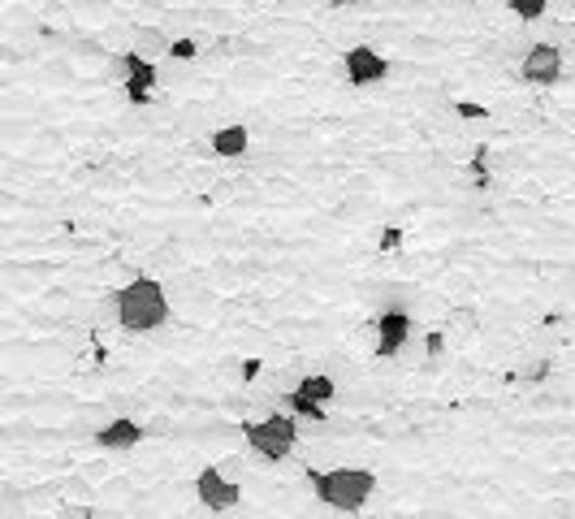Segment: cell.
Listing matches in <instances>:
<instances>
[{
    "instance_id": "7",
    "label": "cell",
    "mask_w": 575,
    "mask_h": 519,
    "mask_svg": "<svg viewBox=\"0 0 575 519\" xmlns=\"http://www.w3.org/2000/svg\"><path fill=\"white\" fill-rule=\"evenodd\" d=\"M195 503L204 506V511H234V506L243 503V485L234 481V476H225L221 468H204L195 476Z\"/></svg>"
},
{
    "instance_id": "1",
    "label": "cell",
    "mask_w": 575,
    "mask_h": 519,
    "mask_svg": "<svg viewBox=\"0 0 575 519\" xmlns=\"http://www.w3.org/2000/svg\"><path fill=\"white\" fill-rule=\"evenodd\" d=\"M113 312L126 334H156L169 324V294L156 277H131L121 291H113Z\"/></svg>"
},
{
    "instance_id": "9",
    "label": "cell",
    "mask_w": 575,
    "mask_h": 519,
    "mask_svg": "<svg viewBox=\"0 0 575 519\" xmlns=\"http://www.w3.org/2000/svg\"><path fill=\"white\" fill-rule=\"evenodd\" d=\"M372 329H377V355L390 359V355H398V351L411 342V329H415V324H411L407 308H390V312H381Z\"/></svg>"
},
{
    "instance_id": "2",
    "label": "cell",
    "mask_w": 575,
    "mask_h": 519,
    "mask_svg": "<svg viewBox=\"0 0 575 519\" xmlns=\"http://www.w3.org/2000/svg\"><path fill=\"white\" fill-rule=\"evenodd\" d=\"M308 485H312L316 503L333 506L342 515H355L377 493V471L372 468H316L308 471Z\"/></svg>"
},
{
    "instance_id": "18",
    "label": "cell",
    "mask_w": 575,
    "mask_h": 519,
    "mask_svg": "<svg viewBox=\"0 0 575 519\" xmlns=\"http://www.w3.org/2000/svg\"><path fill=\"white\" fill-rule=\"evenodd\" d=\"M82 519H91V515H82Z\"/></svg>"
},
{
    "instance_id": "13",
    "label": "cell",
    "mask_w": 575,
    "mask_h": 519,
    "mask_svg": "<svg viewBox=\"0 0 575 519\" xmlns=\"http://www.w3.org/2000/svg\"><path fill=\"white\" fill-rule=\"evenodd\" d=\"M507 9L524 26H532V22H541V17H549V0H507Z\"/></svg>"
},
{
    "instance_id": "3",
    "label": "cell",
    "mask_w": 575,
    "mask_h": 519,
    "mask_svg": "<svg viewBox=\"0 0 575 519\" xmlns=\"http://www.w3.org/2000/svg\"><path fill=\"white\" fill-rule=\"evenodd\" d=\"M243 433H246L251 454H260L264 463H286L298 446V420L290 411H273L264 420H251Z\"/></svg>"
},
{
    "instance_id": "17",
    "label": "cell",
    "mask_w": 575,
    "mask_h": 519,
    "mask_svg": "<svg viewBox=\"0 0 575 519\" xmlns=\"http://www.w3.org/2000/svg\"><path fill=\"white\" fill-rule=\"evenodd\" d=\"M333 5H363V0H333Z\"/></svg>"
},
{
    "instance_id": "16",
    "label": "cell",
    "mask_w": 575,
    "mask_h": 519,
    "mask_svg": "<svg viewBox=\"0 0 575 519\" xmlns=\"http://www.w3.org/2000/svg\"><path fill=\"white\" fill-rule=\"evenodd\" d=\"M0 519H26L22 506H17V498H0Z\"/></svg>"
},
{
    "instance_id": "6",
    "label": "cell",
    "mask_w": 575,
    "mask_h": 519,
    "mask_svg": "<svg viewBox=\"0 0 575 519\" xmlns=\"http://www.w3.org/2000/svg\"><path fill=\"white\" fill-rule=\"evenodd\" d=\"M567 74V57H562L559 44H532V48L524 52V61H519V79L528 82V87H554V82Z\"/></svg>"
},
{
    "instance_id": "11",
    "label": "cell",
    "mask_w": 575,
    "mask_h": 519,
    "mask_svg": "<svg viewBox=\"0 0 575 519\" xmlns=\"http://www.w3.org/2000/svg\"><path fill=\"white\" fill-rule=\"evenodd\" d=\"M246 152H251V130L243 122H230L213 134V156H221V161H243Z\"/></svg>"
},
{
    "instance_id": "4",
    "label": "cell",
    "mask_w": 575,
    "mask_h": 519,
    "mask_svg": "<svg viewBox=\"0 0 575 519\" xmlns=\"http://www.w3.org/2000/svg\"><path fill=\"white\" fill-rule=\"evenodd\" d=\"M333 394H338L333 376L308 373V376H298V386L286 394V407H290L295 420H325V407L333 403Z\"/></svg>"
},
{
    "instance_id": "12",
    "label": "cell",
    "mask_w": 575,
    "mask_h": 519,
    "mask_svg": "<svg viewBox=\"0 0 575 519\" xmlns=\"http://www.w3.org/2000/svg\"><path fill=\"white\" fill-rule=\"evenodd\" d=\"M169 44H173V39H169L161 26H139V35H134V52H143V57H152V61H156V57H164V52H169Z\"/></svg>"
},
{
    "instance_id": "5",
    "label": "cell",
    "mask_w": 575,
    "mask_h": 519,
    "mask_svg": "<svg viewBox=\"0 0 575 519\" xmlns=\"http://www.w3.org/2000/svg\"><path fill=\"white\" fill-rule=\"evenodd\" d=\"M113 69L121 74V82H126V96L134 100V104H148L152 91L161 87V65L152 61V57H143V52H121L113 61Z\"/></svg>"
},
{
    "instance_id": "8",
    "label": "cell",
    "mask_w": 575,
    "mask_h": 519,
    "mask_svg": "<svg viewBox=\"0 0 575 519\" xmlns=\"http://www.w3.org/2000/svg\"><path fill=\"white\" fill-rule=\"evenodd\" d=\"M342 69H346V82H350V87H377V82L390 79V61H385V52L368 48V44L346 48Z\"/></svg>"
},
{
    "instance_id": "10",
    "label": "cell",
    "mask_w": 575,
    "mask_h": 519,
    "mask_svg": "<svg viewBox=\"0 0 575 519\" xmlns=\"http://www.w3.org/2000/svg\"><path fill=\"white\" fill-rule=\"evenodd\" d=\"M143 438H148V433H143V424L131 420V416H117V420H109V424H99V429H96V446H99V450H134Z\"/></svg>"
},
{
    "instance_id": "14",
    "label": "cell",
    "mask_w": 575,
    "mask_h": 519,
    "mask_svg": "<svg viewBox=\"0 0 575 519\" xmlns=\"http://www.w3.org/2000/svg\"><path fill=\"white\" fill-rule=\"evenodd\" d=\"M164 57H173V61H195V57H199V44H195V39H173Z\"/></svg>"
},
{
    "instance_id": "19",
    "label": "cell",
    "mask_w": 575,
    "mask_h": 519,
    "mask_svg": "<svg viewBox=\"0 0 575 519\" xmlns=\"http://www.w3.org/2000/svg\"><path fill=\"white\" fill-rule=\"evenodd\" d=\"M44 519H48V515H44Z\"/></svg>"
},
{
    "instance_id": "15",
    "label": "cell",
    "mask_w": 575,
    "mask_h": 519,
    "mask_svg": "<svg viewBox=\"0 0 575 519\" xmlns=\"http://www.w3.org/2000/svg\"><path fill=\"white\" fill-rule=\"evenodd\" d=\"M549 14H559L562 22H571V17H575V0H549Z\"/></svg>"
}]
</instances>
